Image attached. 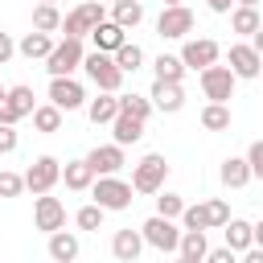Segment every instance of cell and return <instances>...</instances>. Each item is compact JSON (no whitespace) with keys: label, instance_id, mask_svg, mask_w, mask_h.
I'll list each match as a JSON object with an SVG mask.
<instances>
[{"label":"cell","instance_id":"cell-25","mask_svg":"<svg viewBox=\"0 0 263 263\" xmlns=\"http://www.w3.org/2000/svg\"><path fill=\"white\" fill-rule=\"evenodd\" d=\"M62 123H66V111H62V107H53L49 99L33 107V127H37L41 136H53V132H62Z\"/></svg>","mask_w":263,"mask_h":263},{"label":"cell","instance_id":"cell-47","mask_svg":"<svg viewBox=\"0 0 263 263\" xmlns=\"http://www.w3.org/2000/svg\"><path fill=\"white\" fill-rule=\"evenodd\" d=\"M160 4H185V0H160Z\"/></svg>","mask_w":263,"mask_h":263},{"label":"cell","instance_id":"cell-10","mask_svg":"<svg viewBox=\"0 0 263 263\" xmlns=\"http://www.w3.org/2000/svg\"><path fill=\"white\" fill-rule=\"evenodd\" d=\"M86 99H90V95H86V86H82L74 74H58V78H49V103L62 107L66 115H70V111H82Z\"/></svg>","mask_w":263,"mask_h":263},{"label":"cell","instance_id":"cell-40","mask_svg":"<svg viewBox=\"0 0 263 263\" xmlns=\"http://www.w3.org/2000/svg\"><path fill=\"white\" fill-rule=\"evenodd\" d=\"M16 144H21V132H16V123H0V156L16 152Z\"/></svg>","mask_w":263,"mask_h":263},{"label":"cell","instance_id":"cell-24","mask_svg":"<svg viewBox=\"0 0 263 263\" xmlns=\"http://www.w3.org/2000/svg\"><path fill=\"white\" fill-rule=\"evenodd\" d=\"M205 230H181V242H177V259L181 263H205Z\"/></svg>","mask_w":263,"mask_h":263},{"label":"cell","instance_id":"cell-15","mask_svg":"<svg viewBox=\"0 0 263 263\" xmlns=\"http://www.w3.org/2000/svg\"><path fill=\"white\" fill-rule=\"evenodd\" d=\"M86 160H90V168H95V177L99 173H123V164H127V148L123 144H95L90 152H86Z\"/></svg>","mask_w":263,"mask_h":263},{"label":"cell","instance_id":"cell-2","mask_svg":"<svg viewBox=\"0 0 263 263\" xmlns=\"http://www.w3.org/2000/svg\"><path fill=\"white\" fill-rule=\"evenodd\" d=\"M82 70H86V78L95 82V90H115L119 95V86H123V70L115 66V53H103V49H86L82 53Z\"/></svg>","mask_w":263,"mask_h":263},{"label":"cell","instance_id":"cell-12","mask_svg":"<svg viewBox=\"0 0 263 263\" xmlns=\"http://www.w3.org/2000/svg\"><path fill=\"white\" fill-rule=\"evenodd\" d=\"M33 226H37L41 234H53V230L66 226V201L53 197V189L33 197Z\"/></svg>","mask_w":263,"mask_h":263},{"label":"cell","instance_id":"cell-42","mask_svg":"<svg viewBox=\"0 0 263 263\" xmlns=\"http://www.w3.org/2000/svg\"><path fill=\"white\" fill-rule=\"evenodd\" d=\"M234 259H238V255H234L230 247H210V251H205V263H234Z\"/></svg>","mask_w":263,"mask_h":263},{"label":"cell","instance_id":"cell-21","mask_svg":"<svg viewBox=\"0 0 263 263\" xmlns=\"http://www.w3.org/2000/svg\"><path fill=\"white\" fill-rule=\"evenodd\" d=\"M111 255H115L119 263H136V259L144 255V234L132 230V226H127V230H115V234H111Z\"/></svg>","mask_w":263,"mask_h":263},{"label":"cell","instance_id":"cell-17","mask_svg":"<svg viewBox=\"0 0 263 263\" xmlns=\"http://www.w3.org/2000/svg\"><path fill=\"white\" fill-rule=\"evenodd\" d=\"M82 111H86V119H90L95 127H107V123L119 115V95H115V90H99L95 99H86Z\"/></svg>","mask_w":263,"mask_h":263},{"label":"cell","instance_id":"cell-37","mask_svg":"<svg viewBox=\"0 0 263 263\" xmlns=\"http://www.w3.org/2000/svg\"><path fill=\"white\" fill-rule=\"evenodd\" d=\"M177 222H181V230H210V222H205V205H201V201H197V205L185 201V210H181Z\"/></svg>","mask_w":263,"mask_h":263},{"label":"cell","instance_id":"cell-50","mask_svg":"<svg viewBox=\"0 0 263 263\" xmlns=\"http://www.w3.org/2000/svg\"><path fill=\"white\" fill-rule=\"evenodd\" d=\"M103 4H111V0H103Z\"/></svg>","mask_w":263,"mask_h":263},{"label":"cell","instance_id":"cell-6","mask_svg":"<svg viewBox=\"0 0 263 263\" xmlns=\"http://www.w3.org/2000/svg\"><path fill=\"white\" fill-rule=\"evenodd\" d=\"M99 21H107V4H103V0H78L70 12H62V33L86 41V33H90Z\"/></svg>","mask_w":263,"mask_h":263},{"label":"cell","instance_id":"cell-5","mask_svg":"<svg viewBox=\"0 0 263 263\" xmlns=\"http://www.w3.org/2000/svg\"><path fill=\"white\" fill-rule=\"evenodd\" d=\"M140 234H144V247L160 251V255H177V242H181V226L177 218H164V214H152L140 222Z\"/></svg>","mask_w":263,"mask_h":263},{"label":"cell","instance_id":"cell-33","mask_svg":"<svg viewBox=\"0 0 263 263\" xmlns=\"http://www.w3.org/2000/svg\"><path fill=\"white\" fill-rule=\"evenodd\" d=\"M115 66H119L123 74H136V70L144 66V49H140L136 41H123V45L115 49Z\"/></svg>","mask_w":263,"mask_h":263},{"label":"cell","instance_id":"cell-43","mask_svg":"<svg viewBox=\"0 0 263 263\" xmlns=\"http://www.w3.org/2000/svg\"><path fill=\"white\" fill-rule=\"evenodd\" d=\"M205 8H210V12H218V16H226V12L234 8V0H205Z\"/></svg>","mask_w":263,"mask_h":263},{"label":"cell","instance_id":"cell-36","mask_svg":"<svg viewBox=\"0 0 263 263\" xmlns=\"http://www.w3.org/2000/svg\"><path fill=\"white\" fill-rule=\"evenodd\" d=\"M152 197H156V214H164V218H181V210H185V197H181V193H173V189H156Z\"/></svg>","mask_w":263,"mask_h":263},{"label":"cell","instance_id":"cell-34","mask_svg":"<svg viewBox=\"0 0 263 263\" xmlns=\"http://www.w3.org/2000/svg\"><path fill=\"white\" fill-rule=\"evenodd\" d=\"M119 111H132V115H140V119L148 123L156 107H152V99H148V95H136V90H132V95H123V90H119Z\"/></svg>","mask_w":263,"mask_h":263},{"label":"cell","instance_id":"cell-38","mask_svg":"<svg viewBox=\"0 0 263 263\" xmlns=\"http://www.w3.org/2000/svg\"><path fill=\"white\" fill-rule=\"evenodd\" d=\"M25 193V173L0 168V197H21Z\"/></svg>","mask_w":263,"mask_h":263},{"label":"cell","instance_id":"cell-16","mask_svg":"<svg viewBox=\"0 0 263 263\" xmlns=\"http://www.w3.org/2000/svg\"><path fill=\"white\" fill-rule=\"evenodd\" d=\"M45 255L53 259V263H74L78 255H82V238H78V230H53L49 234V242H45Z\"/></svg>","mask_w":263,"mask_h":263},{"label":"cell","instance_id":"cell-23","mask_svg":"<svg viewBox=\"0 0 263 263\" xmlns=\"http://www.w3.org/2000/svg\"><path fill=\"white\" fill-rule=\"evenodd\" d=\"M53 49V33H41V29H33V33H25L21 41H16V53L25 58V62H45V53Z\"/></svg>","mask_w":263,"mask_h":263},{"label":"cell","instance_id":"cell-48","mask_svg":"<svg viewBox=\"0 0 263 263\" xmlns=\"http://www.w3.org/2000/svg\"><path fill=\"white\" fill-rule=\"evenodd\" d=\"M4 90H8V86H4V82H0V99H4Z\"/></svg>","mask_w":263,"mask_h":263},{"label":"cell","instance_id":"cell-32","mask_svg":"<svg viewBox=\"0 0 263 263\" xmlns=\"http://www.w3.org/2000/svg\"><path fill=\"white\" fill-rule=\"evenodd\" d=\"M103 218H107V210L99 201H86V205L74 210V226L78 230H103Z\"/></svg>","mask_w":263,"mask_h":263},{"label":"cell","instance_id":"cell-22","mask_svg":"<svg viewBox=\"0 0 263 263\" xmlns=\"http://www.w3.org/2000/svg\"><path fill=\"white\" fill-rule=\"evenodd\" d=\"M218 181H222V189H242V185H251V164H247V156H226V160L218 164Z\"/></svg>","mask_w":263,"mask_h":263},{"label":"cell","instance_id":"cell-45","mask_svg":"<svg viewBox=\"0 0 263 263\" xmlns=\"http://www.w3.org/2000/svg\"><path fill=\"white\" fill-rule=\"evenodd\" d=\"M247 41H251V45H255V49H259V53H263V25H259V29H255V33H251V37H247Z\"/></svg>","mask_w":263,"mask_h":263},{"label":"cell","instance_id":"cell-19","mask_svg":"<svg viewBox=\"0 0 263 263\" xmlns=\"http://www.w3.org/2000/svg\"><path fill=\"white\" fill-rule=\"evenodd\" d=\"M107 127H111V140H115V144H123V148L144 140V119H140V115H132V111H119Z\"/></svg>","mask_w":263,"mask_h":263},{"label":"cell","instance_id":"cell-31","mask_svg":"<svg viewBox=\"0 0 263 263\" xmlns=\"http://www.w3.org/2000/svg\"><path fill=\"white\" fill-rule=\"evenodd\" d=\"M33 29H41V33H62V8L37 0V8H33Z\"/></svg>","mask_w":263,"mask_h":263},{"label":"cell","instance_id":"cell-14","mask_svg":"<svg viewBox=\"0 0 263 263\" xmlns=\"http://www.w3.org/2000/svg\"><path fill=\"white\" fill-rule=\"evenodd\" d=\"M148 99H152V107H156L160 115H177V111L185 107V86H181V82L152 78V90H148Z\"/></svg>","mask_w":263,"mask_h":263},{"label":"cell","instance_id":"cell-41","mask_svg":"<svg viewBox=\"0 0 263 263\" xmlns=\"http://www.w3.org/2000/svg\"><path fill=\"white\" fill-rule=\"evenodd\" d=\"M12 58H16V37H12V33H4V29H0V66H8V62H12Z\"/></svg>","mask_w":263,"mask_h":263},{"label":"cell","instance_id":"cell-44","mask_svg":"<svg viewBox=\"0 0 263 263\" xmlns=\"http://www.w3.org/2000/svg\"><path fill=\"white\" fill-rule=\"evenodd\" d=\"M251 242H255V247H263V218H259V222H251Z\"/></svg>","mask_w":263,"mask_h":263},{"label":"cell","instance_id":"cell-3","mask_svg":"<svg viewBox=\"0 0 263 263\" xmlns=\"http://www.w3.org/2000/svg\"><path fill=\"white\" fill-rule=\"evenodd\" d=\"M197 86H201L205 103H230V99H234L238 78H234V70H230V66L210 62V66H201V70H197Z\"/></svg>","mask_w":263,"mask_h":263},{"label":"cell","instance_id":"cell-28","mask_svg":"<svg viewBox=\"0 0 263 263\" xmlns=\"http://www.w3.org/2000/svg\"><path fill=\"white\" fill-rule=\"evenodd\" d=\"M152 74L164 78V82H181V78L189 74V66L181 62V53H156V58H152Z\"/></svg>","mask_w":263,"mask_h":263},{"label":"cell","instance_id":"cell-8","mask_svg":"<svg viewBox=\"0 0 263 263\" xmlns=\"http://www.w3.org/2000/svg\"><path fill=\"white\" fill-rule=\"evenodd\" d=\"M193 29H197V16L189 4H164L156 16V37H164V41H185Z\"/></svg>","mask_w":263,"mask_h":263},{"label":"cell","instance_id":"cell-20","mask_svg":"<svg viewBox=\"0 0 263 263\" xmlns=\"http://www.w3.org/2000/svg\"><path fill=\"white\" fill-rule=\"evenodd\" d=\"M62 185H66L70 193H86V189L95 185V168H90V160H86V156L66 160V164H62Z\"/></svg>","mask_w":263,"mask_h":263},{"label":"cell","instance_id":"cell-4","mask_svg":"<svg viewBox=\"0 0 263 263\" xmlns=\"http://www.w3.org/2000/svg\"><path fill=\"white\" fill-rule=\"evenodd\" d=\"M164 181H168V160H164L160 152H148V156H140V160L132 164V189H136V193L152 197L156 189H164Z\"/></svg>","mask_w":263,"mask_h":263},{"label":"cell","instance_id":"cell-13","mask_svg":"<svg viewBox=\"0 0 263 263\" xmlns=\"http://www.w3.org/2000/svg\"><path fill=\"white\" fill-rule=\"evenodd\" d=\"M177 53H181V62H185L189 70H201V66H210V62L222 58V45H218L214 37H193V33H189Z\"/></svg>","mask_w":263,"mask_h":263},{"label":"cell","instance_id":"cell-30","mask_svg":"<svg viewBox=\"0 0 263 263\" xmlns=\"http://www.w3.org/2000/svg\"><path fill=\"white\" fill-rule=\"evenodd\" d=\"M201 127L205 132H230V103H205L201 107Z\"/></svg>","mask_w":263,"mask_h":263},{"label":"cell","instance_id":"cell-35","mask_svg":"<svg viewBox=\"0 0 263 263\" xmlns=\"http://www.w3.org/2000/svg\"><path fill=\"white\" fill-rule=\"evenodd\" d=\"M201 205H205V222H210V230H222V226L230 222V201H226V197H205Z\"/></svg>","mask_w":263,"mask_h":263},{"label":"cell","instance_id":"cell-29","mask_svg":"<svg viewBox=\"0 0 263 263\" xmlns=\"http://www.w3.org/2000/svg\"><path fill=\"white\" fill-rule=\"evenodd\" d=\"M222 238H226V247H230L234 255H242V251L251 247V222H247V218H234V214H230V222L222 226Z\"/></svg>","mask_w":263,"mask_h":263},{"label":"cell","instance_id":"cell-11","mask_svg":"<svg viewBox=\"0 0 263 263\" xmlns=\"http://www.w3.org/2000/svg\"><path fill=\"white\" fill-rule=\"evenodd\" d=\"M53 185H62V160L58 156H37L29 168H25V189L37 197V193H49Z\"/></svg>","mask_w":263,"mask_h":263},{"label":"cell","instance_id":"cell-18","mask_svg":"<svg viewBox=\"0 0 263 263\" xmlns=\"http://www.w3.org/2000/svg\"><path fill=\"white\" fill-rule=\"evenodd\" d=\"M86 37H90V45H95V49H103V53H115V49L127 41V29H123V25H115V21L107 16V21H99V25H95Z\"/></svg>","mask_w":263,"mask_h":263},{"label":"cell","instance_id":"cell-39","mask_svg":"<svg viewBox=\"0 0 263 263\" xmlns=\"http://www.w3.org/2000/svg\"><path fill=\"white\" fill-rule=\"evenodd\" d=\"M242 156H247V164H251V181H263V140H251Z\"/></svg>","mask_w":263,"mask_h":263},{"label":"cell","instance_id":"cell-27","mask_svg":"<svg viewBox=\"0 0 263 263\" xmlns=\"http://www.w3.org/2000/svg\"><path fill=\"white\" fill-rule=\"evenodd\" d=\"M107 8H111V21H115V25H123L127 33L144 21V0H111Z\"/></svg>","mask_w":263,"mask_h":263},{"label":"cell","instance_id":"cell-9","mask_svg":"<svg viewBox=\"0 0 263 263\" xmlns=\"http://www.w3.org/2000/svg\"><path fill=\"white\" fill-rule=\"evenodd\" d=\"M226 66L234 70V78H238V82H251V78H259V74H263V53H259L247 37H238V41L226 49Z\"/></svg>","mask_w":263,"mask_h":263},{"label":"cell","instance_id":"cell-1","mask_svg":"<svg viewBox=\"0 0 263 263\" xmlns=\"http://www.w3.org/2000/svg\"><path fill=\"white\" fill-rule=\"evenodd\" d=\"M86 193H90V201H99L107 214H119V210H127V205L136 201V197H132V193H136L132 181H123L119 173H99Z\"/></svg>","mask_w":263,"mask_h":263},{"label":"cell","instance_id":"cell-26","mask_svg":"<svg viewBox=\"0 0 263 263\" xmlns=\"http://www.w3.org/2000/svg\"><path fill=\"white\" fill-rule=\"evenodd\" d=\"M230 33H238V37H251L259 25H263V16H259V8H251V4H234L230 12Z\"/></svg>","mask_w":263,"mask_h":263},{"label":"cell","instance_id":"cell-49","mask_svg":"<svg viewBox=\"0 0 263 263\" xmlns=\"http://www.w3.org/2000/svg\"><path fill=\"white\" fill-rule=\"evenodd\" d=\"M41 4H58V0H41Z\"/></svg>","mask_w":263,"mask_h":263},{"label":"cell","instance_id":"cell-7","mask_svg":"<svg viewBox=\"0 0 263 263\" xmlns=\"http://www.w3.org/2000/svg\"><path fill=\"white\" fill-rule=\"evenodd\" d=\"M82 53H86L82 37H62V41H53V49L45 53V74H49V78H58V74H78V70H82Z\"/></svg>","mask_w":263,"mask_h":263},{"label":"cell","instance_id":"cell-46","mask_svg":"<svg viewBox=\"0 0 263 263\" xmlns=\"http://www.w3.org/2000/svg\"><path fill=\"white\" fill-rule=\"evenodd\" d=\"M234 4H251V8H259V4H263V0H234Z\"/></svg>","mask_w":263,"mask_h":263}]
</instances>
